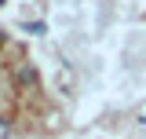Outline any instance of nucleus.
<instances>
[{"label":"nucleus","mask_w":146,"mask_h":139,"mask_svg":"<svg viewBox=\"0 0 146 139\" xmlns=\"http://www.w3.org/2000/svg\"><path fill=\"white\" fill-rule=\"evenodd\" d=\"M22 29H26L29 37H44V33H48V26H44V22H22Z\"/></svg>","instance_id":"nucleus-2"},{"label":"nucleus","mask_w":146,"mask_h":139,"mask_svg":"<svg viewBox=\"0 0 146 139\" xmlns=\"http://www.w3.org/2000/svg\"><path fill=\"white\" fill-rule=\"evenodd\" d=\"M0 7H4V0H0Z\"/></svg>","instance_id":"nucleus-4"},{"label":"nucleus","mask_w":146,"mask_h":139,"mask_svg":"<svg viewBox=\"0 0 146 139\" xmlns=\"http://www.w3.org/2000/svg\"><path fill=\"white\" fill-rule=\"evenodd\" d=\"M36 81H40L36 66H33V62H22V66H18V73H15V84H18V88H33Z\"/></svg>","instance_id":"nucleus-1"},{"label":"nucleus","mask_w":146,"mask_h":139,"mask_svg":"<svg viewBox=\"0 0 146 139\" xmlns=\"http://www.w3.org/2000/svg\"><path fill=\"white\" fill-rule=\"evenodd\" d=\"M0 139H11V121L7 117H0Z\"/></svg>","instance_id":"nucleus-3"}]
</instances>
